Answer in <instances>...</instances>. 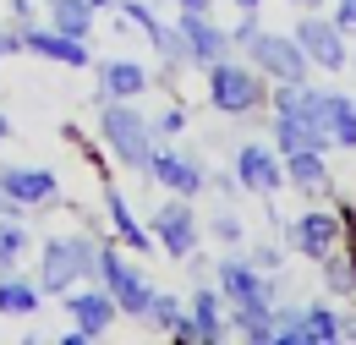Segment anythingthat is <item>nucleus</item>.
<instances>
[{"label": "nucleus", "instance_id": "f257e3e1", "mask_svg": "<svg viewBox=\"0 0 356 345\" xmlns=\"http://www.w3.org/2000/svg\"><path fill=\"white\" fill-rule=\"evenodd\" d=\"M93 274H99V247H93L83 230H77V236H49L44 241V252H39V291L66 296L72 285H83Z\"/></svg>", "mask_w": 356, "mask_h": 345}, {"label": "nucleus", "instance_id": "f03ea898", "mask_svg": "<svg viewBox=\"0 0 356 345\" xmlns=\"http://www.w3.org/2000/svg\"><path fill=\"white\" fill-rule=\"evenodd\" d=\"M99 131H104L110 154H115L127 170H148V159H154V121H148L137 104H127V99H104Z\"/></svg>", "mask_w": 356, "mask_h": 345}, {"label": "nucleus", "instance_id": "7ed1b4c3", "mask_svg": "<svg viewBox=\"0 0 356 345\" xmlns=\"http://www.w3.org/2000/svg\"><path fill=\"white\" fill-rule=\"evenodd\" d=\"M209 104L220 115H252L264 104V72L258 66H236L230 55L209 66Z\"/></svg>", "mask_w": 356, "mask_h": 345}, {"label": "nucleus", "instance_id": "20e7f679", "mask_svg": "<svg viewBox=\"0 0 356 345\" xmlns=\"http://www.w3.org/2000/svg\"><path fill=\"white\" fill-rule=\"evenodd\" d=\"M241 49L252 55V66H258L264 77H274V83H307V72H312V61L302 55L296 33H264V28H258Z\"/></svg>", "mask_w": 356, "mask_h": 345}, {"label": "nucleus", "instance_id": "39448f33", "mask_svg": "<svg viewBox=\"0 0 356 345\" xmlns=\"http://www.w3.org/2000/svg\"><path fill=\"white\" fill-rule=\"evenodd\" d=\"M110 296H115V307L127 312V318H143L148 312V302H154V285L143 280V268L137 263H127L115 247H99V274H93Z\"/></svg>", "mask_w": 356, "mask_h": 345}, {"label": "nucleus", "instance_id": "423d86ee", "mask_svg": "<svg viewBox=\"0 0 356 345\" xmlns=\"http://www.w3.org/2000/svg\"><path fill=\"white\" fill-rule=\"evenodd\" d=\"M296 44H302V55H307L312 66H323V72H340L346 61H351V44H346V33L334 28V17H302L296 22Z\"/></svg>", "mask_w": 356, "mask_h": 345}, {"label": "nucleus", "instance_id": "0eeeda50", "mask_svg": "<svg viewBox=\"0 0 356 345\" xmlns=\"http://www.w3.org/2000/svg\"><path fill=\"white\" fill-rule=\"evenodd\" d=\"M236 186L241 192H258V198H274L285 186V159L268 143H241L236 148Z\"/></svg>", "mask_w": 356, "mask_h": 345}, {"label": "nucleus", "instance_id": "6e6552de", "mask_svg": "<svg viewBox=\"0 0 356 345\" xmlns=\"http://www.w3.org/2000/svg\"><path fill=\"white\" fill-rule=\"evenodd\" d=\"M148 230H154V241L170 252V258H192L197 252V219L186 209V198H170V203H159V214L148 219Z\"/></svg>", "mask_w": 356, "mask_h": 345}, {"label": "nucleus", "instance_id": "1a4fd4ad", "mask_svg": "<svg viewBox=\"0 0 356 345\" xmlns=\"http://www.w3.org/2000/svg\"><path fill=\"white\" fill-rule=\"evenodd\" d=\"M176 28H181V39H186V61H192V66H203V72H209L214 61L230 55V33H225L209 11H181Z\"/></svg>", "mask_w": 356, "mask_h": 345}, {"label": "nucleus", "instance_id": "9d476101", "mask_svg": "<svg viewBox=\"0 0 356 345\" xmlns=\"http://www.w3.org/2000/svg\"><path fill=\"white\" fill-rule=\"evenodd\" d=\"M0 192L11 203H22V209H44V203L60 198V181H55V170H39V165H6L0 170Z\"/></svg>", "mask_w": 356, "mask_h": 345}, {"label": "nucleus", "instance_id": "9b49d317", "mask_svg": "<svg viewBox=\"0 0 356 345\" xmlns=\"http://www.w3.org/2000/svg\"><path fill=\"white\" fill-rule=\"evenodd\" d=\"M148 175L159 181V186H170L176 198H197L209 181H203V165L192 159V154H181V148H154V159H148Z\"/></svg>", "mask_w": 356, "mask_h": 345}, {"label": "nucleus", "instance_id": "f8f14e48", "mask_svg": "<svg viewBox=\"0 0 356 345\" xmlns=\"http://www.w3.org/2000/svg\"><path fill=\"white\" fill-rule=\"evenodd\" d=\"M22 49L28 55H44V61H55V66H93V49L88 39H72V33H60V28H22Z\"/></svg>", "mask_w": 356, "mask_h": 345}, {"label": "nucleus", "instance_id": "ddd939ff", "mask_svg": "<svg viewBox=\"0 0 356 345\" xmlns=\"http://www.w3.org/2000/svg\"><path fill=\"white\" fill-rule=\"evenodd\" d=\"M66 318H72L88 340H99V335L121 318V307H115L110 291H83V285H72V291H66Z\"/></svg>", "mask_w": 356, "mask_h": 345}, {"label": "nucleus", "instance_id": "4468645a", "mask_svg": "<svg viewBox=\"0 0 356 345\" xmlns=\"http://www.w3.org/2000/svg\"><path fill=\"white\" fill-rule=\"evenodd\" d=\"M340 236H346L340 214H323V209H307V214L291 225V247H296L302 258H323V252H334Z\"/></svg>", "mask_w": 356, "mask_h": 345}, {"label": "nucleus", "instance_id": "2eb2a0df", "mask_svg": "<svg viewBox=\"0 0 356 345\" xmlns=\"http://www.w3.org/2000/svg\"><path fill=\"white\" fill-rule=\"evenodd\" d=\"M220 296H225L230 307H241V302H264V296H268V274L258 268V263L225 258V263H220Z\"/></svg>", "mask_w": 356, "mask_h": 345}, {"label": "nucleus", "instance_id": "dca6fc26", "mask_svg": "<svg viewBox=\"0 0 356 345\" xmlns=\"http://www.w3.org/2000/svg\"><path fill=\"white\" fill-rule=\"evenodd\" d=\"M148 88V72L127 61V55H110V61H99V99H137Z\"/></svg>", "mask_w": 356, "mask_h": 345}, {"label": "nucleus", "instance_id": "f3484780", "mask_svg": "<svg viewBox=\"0 0 356 345\" xmlns=\"http://www.w3.org/2000/svg\"><path fill=\"white\" fill-rule=\"evenodd\" d=\"M323 131L334 148H356V99H346L340 88H323Z\"/></svg>", "mask_w": 356, "mask_h": 345}, {"label": "nucleus", "instance_id": "a211bd4d", "mask_svg": "<svg viewBox=\"0 0 356 345\" xmlns=\"http://www.w3.org/2000/svg\"><path fill=\"white\" fill-rule=\"evenodd\" d=\"M285 159V181L296 192H329V165H323V148H296V154H280Z\"/></svg>", "mask_w": 356, "mask_h": 345}, {"label": "nucleus", "instance_id": "6ab92c4d", "mask_svg": "<svg viewBox=\"0 0 356 345\" xmlns=\"http://www.w3.org/2000/svg\"><path fill=\"white\" fill-rule=\"evenodd\" d=\"M104 214H110V230H115L132 252H148V247H154V230H143V225H137V214L127 209V198H121L115 186H104Z\"/></svg>", "mask_w": 356, "mask_h": 345}, {"label": "nucleus", "instance_id": "aec40b11", "mask_svg": "<svg viewBox=\"0 0 356 345\" xmlns=\"http://www.w3.org/2000/svg\"><path fill=\"white\" fill-rule=\"evenodd\" d=\"M39 302H44V291H39L33 280H22L17 268L0 274V318H33Z\"/></svg>", "mask_w": 356, "mask_h": 345}, {"label": "nucleus", "instance_id": "412c9836", "mask_svg": "<svg viewBox=\"0 0 356 345\" xmlns=\"http://www.w3.org/2000/svg\"><path fill=\"white\" fill-rule=\"evenodd\" d=\"M225 329H236L241 340H258V345H274V307L264 302H241V307H230V323Z\"/></svg>", "mask_w": 356, "mask_h": 345}, {"label": "nucleus", "instance_id": "4be33fe9", "mask_svg": "<svg viewBox=\"0 0 356 345\" xmlns=\"http://www.w3.org/2000/svg\"><path fill=\"white\" fill-rule=\"evenodd\" d=\"M296 148H329V137L302 121V115H280L274 110V154H296Z\"/></svg>", "mask_w": 356, "mask_h": 345}, {"label": "nucleus", "instance_id": "5701e85b", "mask_svg": "<svg viewBox=\"0 0 356 345\" xmlns=\"http://www.w3.org/2000/svg\"><path fill=\"white\" fill-rule=\"evenodd\" d=\"M186 318H192V335L197 340H225V296L220 291H197Z\"/></svg>", "mask_w": 356, "mask_h": 345}, {"label": "nucleus", "instance_id": "b1692460", "mask_svg": "<svg viewBox=\"0 0 356 345\" xmlns=\"http://www.w3.org/2000/svg\"><path fill=\"white\" fill-rule=\"evenodd\" d=\"M49 28H60V33H72V39H88L93 6L88 0H49Z\"/></svg>", "mask_w": 356, "mask_h": 345}, {"label": "nucleus", "instance_id": "393cba45", "mask_svg": "<svg viewBox=\"0 0 356 345\" xmlns=\"http://www.w3.org/2000/svg\"><path fill=\"white\" fill-rule=\"evenodd\" d=\"M302 329H307V345L346 340V323H340V312H334V307H307V312H302Z\"/></svg>", "mask_w": 356, "mask_h": 345}, {"label": "nucleus", "instance_id": "a878e982", "mask_svg": "<svg viewBox=\"0 0 356 345\" xmlns=\"http://www.w3.org/2000/svg\"><path fill=\"white\" fill-rule=\"evenodd\" d=\"M323 285L334 291V296H356V263H351V252H323Z\"/></svg>", "mask_w": 356, "mask_h": 345}, {"label": "nucleus", "instance_id": "bb28decb", "mask_svg": "<svg viewBox=\"0 0 356 345\" xmlns=\"http://www.w3.org/2000/svg\"><path fill=\"white\" fill-rule=\"evenodd\" d=\"M28 247H33V236H28L17 219H0V274H11V268L22 263Z\"/></svg>", "mask_w": 356, "mask_h": 345}, {"label": "nucleus", "instance_id": "cd10ccee", "mask_svg": "<svg viewBox=\"0 0 356 345\" xmlns=\"http://www.w3.org/2000/svg\"><path fill=\"white\" fill-rule=\"evenodd\" d=\"M143 318H148L154 329H165V335H176V323L186 318V312H181V302H176V296H159V291H154V302H148V312H143Z\"/></svg>", "mask_w": 356, "mask_h": 345}, {"label": "nucleus", "instance_id": "c85d7f7f", "mask_svg": "<svg viewBox=\"0 0 356 345\" xmlns=\"http://www.w3.org/2000/svg\"><path fill=\"white\" fill-rule=\"evenodd\" d=\"M121 11H127V22H132V28H143V33H148V44L165 33V22L154 17V6H148V0H121Z\"/></svg>", "mask_w": 356, "mask_h": 345}, {"label": "nucleus", "instance_id": "c756f323", "mask_svg": "<svg viewBox=\"0 0 356 345\" xmlns=\"http://www.w3.org/2000/svg\"><path fill=\"white\" fill-rule=\"evenodd\" d=\"M209 236L225 241V247H241V236H247V230H241V219H236V214H214V219H209Z\"/></svg>", "mask_w": 356, "mask_h": 345}, {"label": "nucleus", "instance_id": "7c9ffc66", "mask_svg": "<svg viewBox=\"0 0 356 345\" xmlns=\"http://www.w3.org/2000/svg\"><path fill=\"white\" fill-rule=\"evenodd\" d=\"M181 127H186V115H181L176 104H170V110H165V115H159V121H154V137H176Z\"/></svg>", "mask_w": 356, "mask_h": 345}, {"label": "nucleus", "instance_id": "2f4dec72", "mask_svg": "<svg viewBox=\"0 0 356 345\" xmlns=\"http://www.w3.org/2000/svg\"><path fill=\"white\" fill-rule=\"evenodd\" d=\"M334 28H340V33H356V0H340V11H334Z\"/></svg>", "mask_w": 356, "mask_h": 345}, {"label": "nucleus", "instance_id": "473e14b6", "mask_svg": "<svg viewBox=\"0 0 356 345\" xmlns=\"http://www.w3.org/2000/svg\"><path fill=\"white\" fill-rule=\"evenodd\" d=\"M340 225H346V241H351V263H356V209H340Z\"/></svg>", "mask_w": 356, "mask_h": 345}, {"label": "nucleus", "instance_id": "72a5a7b5", "mask_svg": "<svg viewBox=\"0 0 356 345\" xmlns=\"http://www.w3.org/2000/svg\"><path fill=\"white\" fill-rule=\"evenodd\" d=\"M252 263H258V268H274V274H280V247H258V258H252Z\"/></svg>", "mask_w": 356, "mask_h": 345}, {"label": "nucleus", "instance_id": "f704fd0d", "mask_svg": "<svg viewBox=\"0 0 356 345\" xmlns=\"http://www.w3.org/2000/svg\"><path fill=\"white\" fill-rule=\"evenodd\" d=\"M17 214H28V209H22V203H11V198L0 192V219H17Z\"/></svg>", "mask_w": 356, "mask_h": 345}, {"label": "nucleus", "instance_id": "c9c22d12", "mask_svg": "<svg viewBox=\"0 0 356 345\" xmlns=\"http://www.w3.org/2000/svg\"><path fill=\"white\" fill-rule=\"evenodd\" d=\"M181 11H209V6H214V0H176Z\"/></svg>", "mask_w": 356, "mask_h": 345}, {"label": "nucleus", "instance_id": "e433bc0d", "mask_svg": "<svg viewBox=\"0 0 356 345\" xmlns=\"http://www.w3.org/2000/svg\"><path fill=\"white\" fill-rule=\"evenodd\" d=\"M6 143H11V121L0 115V148H6Z\"/></svg>", "mask_w": 356, "mask_h": 345}, {"label": "nucleus", "instance_id": "4c0bfd02", "mask_svg": "<svg viewBox=\"0 0 356 345\" xmlns=\"http://www.w3.org/2000/svg\"><path fill=\"white\" fill-rule=\"evenodd\" d=\"M258 6H264V0H236V11H258Z\"/></svg>", "mask_w": 356, "mask_h": 345}, {"label": "nucleus", "instance_id": "58836bf2", "mask_svg": "<svg viewBox=\"0 0 356 345\" xmlns=\"http://www.w3.org/2000/svg\"><path fill=\"white\" fill-rule=\"evenodd\" d=\"M88 6H93V11H104V6H115V0H88Z\"/></svg>", "mask_w": 356, "mask_h": 345}, {"label": "nucleus", "instance_id": "ea45409f", "mask_svg": "<svg viewBox=\"0 0 356 345\" xmlns=\"http://www.w3.org/2000/svg\"><path fill=\"white\" fill-rule=\"evenodd\" d=\"M291 6H302V11H312V6H318V0H291Z\"/></svg>", "mask_w": 356, "mask_h": 345}, {"label": "nucleus", "instance_id": "a19ab883", "mask_svg": "<svg viewBox=\"0 0 356 345\" xmlns=\"http://www.w3.org/2000/svg\"><path fill=\"white\" fill-rule=\"evenodd\" d=\"M0 55H6V33H0Z\"/></svg>", "mask_w": 356, "mask_h": 345}]
</instances>
